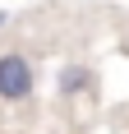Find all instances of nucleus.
Returning <instances> with one entry per match:
<instances>
[{
  "label": "nucleus",
  "mask_w": 129,
  "mask_h": 134,
  "mask_svg": "<svg viewBox=\"0 0 129 134\" xmlns=\"http://www.w3.org/2000/svg\"><path fill=\"white\" fill-rule=\"evenodd\" d=\"M37 93V74H32V60L23 51H5L0 55V102H28V97Z\"/></svg>",
  "instance_id": "obj_1"
},
{
  "label": "nucleus",
  "mask_w": 129,
  "mask_h": 134,
  "mask_svg": "<svg viewBox=\"0 0 129 134\" xmlns=\"http://www.w3.org/2000/svg\"><path fill=\"white\" fill-rule=\"evenodd\" d=\"M78 88H88V69L83 65H64L60 69V97H74Z\"/></svg>",
  "instance_id": "obj_2"
},
{
  "label": "nucleus",
  "mask_w": 129,
  "mask_h": 134,
  "mask_svg": "<svg viewBox=\"0 0 129 134\" xmlns=\"http://www.w3.org/2000/svg\"><path fill=\"white\" fill-rule=\"evenodd\" d=\"M0 23H5V14H0Z\"/></svg>",
  "instance_id": "obj_3"
}]
</instances>
